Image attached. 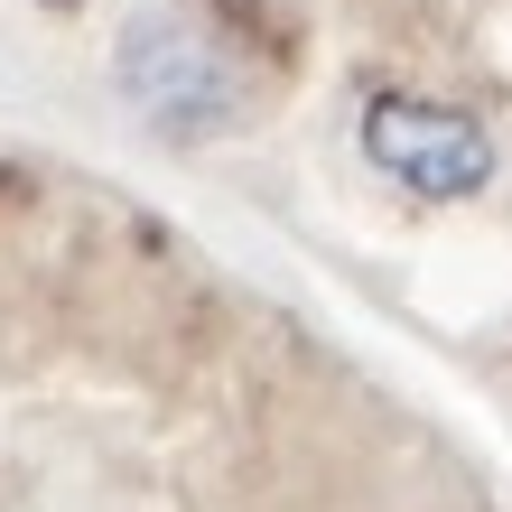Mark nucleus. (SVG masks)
Listing matches in <instances>:
<instances>
[{"label": "nucleus", "mask_w": 512, "mask_h": 512, "mask_svg": "<svg viewBox=\"0 0 512 512\" xmlns=\"http://www.w3.org/2000/svg\"><path fill=\"white\" fill-rule=\"evenodd\" d=\"M112 75H122V103L168 140H215V131H233L252 112L243 47L196 0H149V10H131L122 47H112Z\"/></svg>", "instance_id": "obj_1"}, {"label": "nucleus", "mask_w": 512, "mask_h": 512, "mask_svg": "<svg viewBox=\"0 0 512 512\" xmlns=\"http://www.w3.org/2000/svg\"><path fill=\"white\" fill-rule=\"evenodd\" d=\"M364 159L391 177V187L447 205V196H475L494 177V140H485V122H466V112H447V103L373 94L364 103Z\"/></svg>", "instance_id": "obj_2"}]
</instances>
